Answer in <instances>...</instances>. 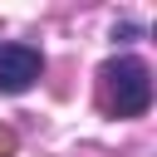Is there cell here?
<instances>
[{
  "label": "cell",
  "instance_id": "6da1fadb",
  "mask_svg": "<svg viewBox=\"0 0 157 157\" xmlns=\"http://www.w3.org/2000/svg\"><path fill=\"white\" fill-rule=\"evenodd\" d=\"M103 78H108V108L118 118H142L152 108V69L142 59H113Z\"/></svg>",
  "mask_w": 157,
  "mask_h": 157
},
{
  "label": "cell",
  "instance_id": "7a4b0ae2",
  "mask_svg": "<svg viewBox=\"0 0 157 157\" xmlns=\"http://www.w3.org/2000/svg\"><path fill=\"white\" fill-rule=\"evenodd\" d=\"M39 74H44L39 49H29V44H5L0 49V93H25Z\"/></svg>",
  "mask_w": 157,
  "mask_h": 157
},
{
  "label": "cell",
  "instance_id": "3957f363",
  "mask_svg": "<svg viewBox=\"0 0 157 157\" xmlns=\"http://www.w3.org/2000/svg\"><path fill=\"white\" fill-rule=\"evenodd\" d=\"M5 152H15V132H10V128H0V157H5Z\"/></svg>",
  "mask_w": 157,
  "mask_h": 157
}]
</instances>
